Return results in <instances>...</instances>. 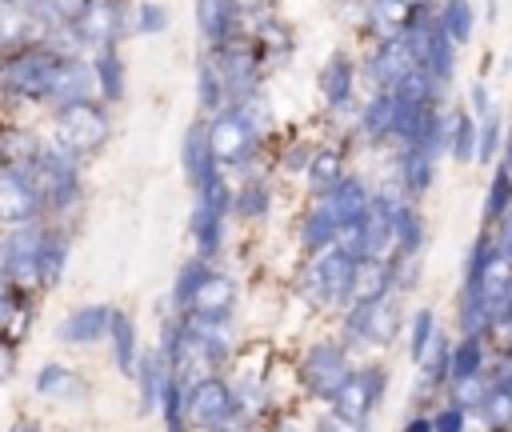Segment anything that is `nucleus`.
I'll list each match as a JSON object with an SVG mask.
<instances>
[{
	"label": "nucleus",
	"mask_w": 512,
	"mask_h": 432,
	"mask_svg": "<svg viewBox=\"0 0 512 432\" xmlns=\"http://www.w3.org/2000/svg\"><path fill=\"white\" fill-rule=\"evenodd\" d=\"M60 60H64V52H56L52 44H20L16 52H8L0 60V88L16 100L48 104Z\"/></svg>",
	"instance_id": "nucleus-1"
},
{
	"label": "nucleus",
	"mask_w": 512,
	"mask_h": 432,
	"mask_svg": "<svg viewBox=\"0 0 512 432\" xmlns=\"http://www.w3.org/2000/svg\"><path fill=\"white\" fill-rule=\"evenodd\" d=\"M352 428H356V424H348V420H344V416H336V412H332V416H324V420L316 424V432H352Z\"/></svg>",
	"instance_id": "nucleus-52"
},
{
	"label": "nucleus",
	"mask_w": 512,
	"mask_h": 432,
	"mask_svg": "<svg viewBox=\"0 0 512 432\" xmlns=\"http://www.w3.org/2000/svg\"><path fill=\"white\" fill-rule=\"evenodd\" d=\"M40 152H44V144L28 128H4L0 132V168H24L28 172L40 160Z\"/></svg>",
	"instance_id": "nucleus-29"
},
{
	"label": "nucleus",
	"mask_w": 512,
	"mask_h": 432,
	"mask_svg": "<svg viewBox=\"0 0 512 432\" xmlns=\"http://www.w3.org/2000/svg\"><path fill=\"white\" fill-rule=\"evenodd\" d=\"M224 76V88H228V104H240V100H252L264 84V52L256 48L252 36H240L224 48H212L208 52Z\"/></svg>",
	"instance_id": "nucleus-6"
},
{
	"label": "nucleus",
	"mask_w": 512,
	"mask_h": 432,
	"mask_svg": "<svg viewBox=\"0 0 512 432\" xmlns=\"http://www.w3.org/2000/svg\"><path fill=\"white\" fill-rule=\"evenodd\" d=\"M132 28H136L140 36H160V32L168 28V12H164V4H156V0L136 4V12H132Z\"/></svg>",
	"instance_id": "nucleus-46"
},
{
	"label": "nucleus",
	"mask_w": 512,
	"mask_h": 432,
	"mask_svg": "<svg viewBox=\"0 0 512 432\" xmlns=\"http://www.w3.org/2000/svg\"><path fill=\"white\" fill-rule=\"evenodd\" d=\"M504 148V124H500V112H488L480 116V140H476V160L480 164H496V152Z\"/></svg>",
	"instance_id": "nucleus-44"
},
{
	"label": "nucleus",
	"mask_w": 512,
	"mask_h": 432,
	"mask_svg": "<svg viewBox=\"0 0 512 432\" xmlns=\"http://www.w3.org/2000/svg\"><path fill=\"white\" fill-rule=\"evenodd\" d=\"M404 432H432V416H412Z\"/></svg>",
	"instance_id": "nucleus-53"
},
{
	"label": "nucleus",
	"mask_w": 512,
	"mask_h": 432,
	"mask_svg": "<svg viewBox=\"0 0 512 432\" xmlns=\"http://www.w3.org/2000/svg\"><path fill=\"white\" fill-rule=\"evenodd\" d=\"M408 328H412V336H408V356L420 364V360L428 356L432 340H436V316H432V308H416Z\"/></svg>",
	"instance_id": "nucleus-43"
},
{
	"label": "nucleus",
	"mask_w": 512,
	"mask_h": 432,
	"mask_svg": "<svg viewBox=\"0 0 512 432\" xmlns=\"http://www.w3.org/2000/svg\"><path fill=\"white\" fill-rule=\"evenodd\" d=\"M360 268H364V260L344 240L332 244V248H324V252H316V264H312V288H316V296H324V300H352L356 280H360Z\"/></svg>",
	"instance_id": "nucleus-8"
},
{
	"label": "nucleus",
	"mask_w": 512,
	"mask_h": 432,
	"mask_svg": "<svg viewBox=\"0 0 512 432\" xmlns=\"http://www.w3.org/2000/svg\"><path fill=\"white\" fill-rule=\"evenodd\" d=\"M232 304H236V284H232V276L212 272V276L204 280V288L196 292L192 308L184 312V320H188L192 328H224V320L232 316Z\"/></svg>",
	"instance_id": "nucleus-14"
},
{
	"label": "nucleus",
	"mask_w": 512,
	"mask_h": 432,
	"mask_svg": "<svg viewBox=\"0 0 512 432\" xmlns=\"http://www.w3.org/2000/svg\"><path fill=\"white\" fill-rule=\"evenodd\" d=\"M40 196H44V208L52 212H68L76 200H80V156L64 152L60 144H44L40 160L28 168Z\"/></svg>",
	"instance_id": "nucleus-4"
},
{
	"label": "nucleus",
	"mask_w": 512,
	"mask_h": 432,
	"mask_svg": "<svg viewBox=\"0 0 512 432\" xmlns=\"http://www.w3.org/2000/svg\"><path fill=\"white\" fill-rule=\"evenodd\" d=\"M44 208V196L24 168H0V220L8 224H32Z\"/></svg>",
	"instance_id": "nucleus-12"
},
{
	"label": "nucleus",
	"mask_w": 512,
	"mask_h": 432,
	"mask_svg": "<svg viewBox=\"0 0 512 432\" xmlns=\"http://www.w3.org/2000/svg\"><path fill=\"white\" fill-rule=\"evenodd\" d=\"M112 136V120H108V104L100 96L92 100H76L52 112V144H60L72 156H92L108 144Z\"/></svg>",
	"instance_id": "nucleus-2"
},
{
	"label": "nucleus",
	"mask_w": 512,
	"mask_h": 432,
	"mask_svg": "<svg viewBox=\"0 0 512 432\" xmlns=\"http://www.w3.org/2000/svg\"><path fill=\"white\" fill-rule=\"evenodd\" d=\"M208 276H212V268H208L204 256H192L188 264H180V268H176V280H172V308H176V312H188Z\"/></svg>",
	"instance_id": "nucleus-35"
},
{
	"label": "nucleus",
	"mask_w": 512,
	"mask_h": 432,
	"mask_svg": "<svg viewBox=\"0 0 512 432\" xmlns=\"http://www.w3.org/2000/svg\"><path fill=\"white\" fill-rule=\"evenodd\" d=\"M344 244H348L360 260H384V256L392 252V208H388L380 196H372L368 212L344 232Z\"/></svg>",
	"instance_id": "nucleus-10"
},
{
	"label": "nucleus",
	"mask_w": 512,
	"mask_h": 432,
	"mask_svg": "<svg viewBox=\"0 0 512 432\" xmlns=\"http://www.w3.org/2000/svg\"><path fill=\"white\" fill-rule=\"evenodd\" d=\"M12 432H32V424H16V428H12Z\"/></svg>",
	"instance_id": "nucleus-57"
},
{
	"label": "nucleus",
	"mask_w": 512,
	"mask_h": 432,
	"mask_svg": "<svg viewBox=\"0 0 512 432\" xmlns=\"http://www.w3.org/2000/svg\"><path fill=\"white\" fill-rule=\"evenodd\" d=\"M484 228L492 232V244H496V256H500V264H508V260H512V208H508L500 220L484 224Z\"/></svg>",
	"instance_id": "nucleus-49"
},
{
	"label": "nucleus",
	"mask_w": 512,
	"mask_h": 432,
	"mask_svg": "<svg viewBox=\"0 0 512 432\" xmlns=\"http://www.w3.org/2000/svg\"><path fill=\"white\" fill-rule=\"evenodd\" d=\"M340 224L332 220V212L316 200L308 212H304V220H300V244L308 248V252H324V248H332V244H340Z\"/></svg>",
	"instance_id": "nucleus-28"
},
{
	"label": "nucleus",
	"mask_w": 512,
	"mask_h": 432,
	"mask_svg": "<svg viewBox=\"0 0 512 432\" xmlns=\"http://www.w3.org/2000/svg\"><path fill=\"white\" fill-rule=\"evenodd\" d=\"M36 392L48 396V400H80L84 396V380L68 368V364H44L36 372Z\"/></svg>",
	"instance_id": "nucleus-31"
},
{
	"label": "nucleus",
	"mask_w": 512,
	"mask_h": 432,
	"mask_svg": "<svg viewBox=\"0 0 512 432\" xmlns=\"http://www.w3.org/2000/svg\"><path fill=\"white\" fill-rule=\"evenodd\" d=\"M352 432H368V428H364V424H356V428H352Z\"/></svg>",
	"instance_id": "nucleus-58"
},
{
	"label": "nucleus",
	"mask_w": 512,
	"mask_h": 432,
	"mask_svg": "<svg viewBox=\"0 0 512 432\" xmlns=\"http://www.w3.org/2000/svg\"><path fill=\"white\" fill-rule=\"evenodd\" d=\"M508 208H512V168L500 160L492 180H488V192H484V224L500 220Z\"/></svg>",
	"instance_id": "nucleus-41"
},
{
	"label": "nucleus",
	"mask_w": 512,
	"mask_h": 432,
	"mask_svg": "<svg viewBox=\"0 0 512 432\" xmlns=\"http://www.w3.org/2000/svg\"><path fill=\"white\" fill-rule=\"evenodd\" d=\"M440 28L464 48V44L472 40V28H476L472 0H444V4H440Z\"/></svg>",
	"instance_id": "nucleus-40"
},
{
	"label": "nucleus",
	"mask_w": 512,
	"mask_h": 432,
	"mask_svg": "<svg viewBox=\"0 0 512 432\" xmlns=\"http://www.w3.org/2000/svg\"><path fill=\"white\" fill-rule=\"evenodd\" d=\"M168 432H188V424L184 420H168Z\"/></svg>",
	"instance_id": "nucleus-56"
},
{
	"label": "nucleus",
	"mask_w": 512,
	"mask_h": 432,
	"mask_svg": "<svg viewBox=\"0 0 512 432\" xmlns=\"http://www.w3.org/2000/svg\"><path fill=\"white\" fill-rule=\"evenodd\" d=\"M500 160L512 168V120H508V128H504V148H500Z\"/></svg>",
	"instance_id": "nucleus-54"
},
{
	"label": "nucleus",
	"mask_w": 512,
	"mask_h": 432,
	"mask_svg": "<svg viewBox=\"0 0 512 432\" xmlns=\"http://www.w3.org/2000/svg\"><path fill=\"white\" fill-rule=\"evenodd\" d=\"M392 120H396V92L376 88V96L360 108V136L368 144H384L392 140Z\"/></svg>",
	"instance_id": "nucleus-27"
},
{
	"label": "nucleus",
	"mask_w": 512,
	"mask_h": 432,
	"mask_svg": "<svg viewBox=\"0 0 512 432\" xmlns=\"http://www.w3.org/2000/svg\"><path fill=\"white\" fill-rule=\"evenodd\" d=\"M232 212V188L224 176H216L212 184H204L192 200V216H188V232L196 244V256L212 260L224 244V216Z\"/></svg>",
	"instance_id": "nucleus-5"
},
{
	"label": "nucleus",
	"mask_w": 512,
	"mask_h": 432,
	"mask_svg": "<svg viewBox=\"0 0 512 432\" xmlns=\"http://www.w3.org/2000/svg\"><path fill=\"white\" fill-rule=\"evenodd\" d=\"M108 336H112V360L124 376H136V360H140V348H136V324L132 316L124 312H112V324H108Z\"/></svg>",
	"instance_id": "nucleus-34"
},
{
	"label": "nucleus",
	"mask_w": 512,
	"mask_h": 432,
	"mask_svg": "<svg viewBox=\"0 0 512 432\" xmlns=\"http://www.w3.org/2000/svg\"><path fill=\"white\" fill-rule=\"evenodd\" d=\"M196 24L200 36L212 48H224L232 40H240V24H244V4L240 0H196Z\"/></svg>",
	"instance_id": "nucleus-17"
},
{
	"label": "nucleus",
	"mask_w": 512,
	"mask_h": 432,
	"mask_svg": "<svg viewBox=\"0 0 512 432\" xmlns=\"http://www.w3.org/2000/svg\"><path fill=\"white\" fill-rule=\"evenodd\" d=\"M468 104H472V116H476V120L488 116V112H496V100H492V92H488L484 80H476V84L468 88Z\"/></svg>",
	"instance_id": "nucleus-50"
},
{
	"label": "nucleus",
	"mask_w": 512,
	"mask_h": 432,
	"mask_svg": "<svg viewBox=\"0 0 512 432\" xmlns=\"http://www.w3.org/2000/svg\"><path fill=\"white\" fill-rule=\"evenodd\" d=\"M476 140H480V120L468 108H456L452 124H448V152H452V160L456 164H472L476 160Z\"/></svg>",
	"instance_id": "nucleus-33"
},
{
	"label": "nucleus",
	"mask_w": 512,
	"mask_h": 432,
	"mask_svg": "<svg viewBox=\"0 0 512 432\" xmlns=\"http://www.w3.org/2000/svg\"><path fill=\"white\" fill-rule=\"evenodd\" d=\"M420 368H424V384H420V388H436L440 380H448V376H452V348L436 336V340H432V348H428V356L420 360Z\"/></svg>",
	"instance_id": "nucleus-45"
},
{
	"label": "nucleus",
	"mask_w": 512,
	"mask_h": 432,
	"mask_svg": "<svg viewBox=\"0 0 512 432\" xmlns=\"http://www.w3.org/2000/svg\"><path fill=\"white\" fill-rule=\"evenodd\" d=\"M12 284H16V280H8V276H4V272H0V300H4V296H8V288H12Z\"/></svg>",
	"instance_id": "nucleus-55"
},
{
	"label": "nucleus",
	"mask_w": 512,
	"mask_h": 432,
	"mask_svg": "<svg viewBox=\"0 0 512 432\" xmlns=\"http://www.w3.org/2000/svg\"><path fill=\"white\" fill-rule=\"evenodd\" d=\"M196 104L208 116H216L220 108H228V88H224V76H220V68H216L212 56H204L196 64Z\"/></svg>",
	"instance_id": "nucleus-32"
},
{
	"label": "nucleus",
	"mask_w": 512,
	"mask_h": 432,
	"mask_svg": "<svg viewBox=\"0 0 512 432\" xmlns=\"http://www.w3.org/2000/svg\"><path fill=\"white\" fill-rule=\"evenodd\" d=\"M308 160H312V152H304L300 144H292V148H288V156H284V168H288V172H304V168H308Z\"/></svg>",
	"instance_id": "nucleus-51"
},
{
	"label": "nucleus",
	"mask_w": 512,
	"mask_h": 432,
	"mask_svg": "<svg viewBox=\"0 0 512 432\" xmlns=\"http://www.w3.org/2000/svg\"><path fill=\"white\" fill-rule=\"evenodd\" d=\"M180 168H184V180L192 184V192H200L204 184L224 176V168L216 160V148H212V136H208V124H192L184 132V140H180Z\"/></svg>",
	"instance_id": "nucleus-15"
},
{
	"label": "nucleus",
	"mask_w": 512,
	"mask_h": 432,
	"mask_svg": "<svg viewBox=\"0 0 512 432\" xmlns=\"http://www.w3.org/2000/svg\"><path fill=\"white\" fill-rule=\"evenodd\" d=\"M216 432H232V428H216Z\"/></svg>",
	"instance_id": "nucleus-59"
},
{
	"label": "nucleus",
	"mask_w": 512,
	"mask_h": 432,
	"mask_svg": "<svg viewBox=\"0 0 512 432\" xmlns=\"http://www.w3.org/2000/svg\"><path fill=\"white\" fill-rule=\"evenodd\" d=\"M68 252H72V236L64 228H44L40 236V252H36V284L40 288H52L60 284L64 276V264H68Z\"/></svg>",
	"instance_id": "nucleus-23"
},
{
	"label": "nucleus",
	"mask_w": 512,
	"mask_h": 432,
	"mask_svg": "<svg viewBox=\"0 0 512 432\" xmlns=\"http://www.w3.org/2000/svg\"><path fill=\"white\" fill-rule=\"evenodd\" d=\"M184 416L204 432L232 428V420L240 416V400L220 376H200L184 392Z\"/></svg>",
	"instance_id": "nucleus-7"
},
{
	"label": "nucleus",
	"mask_w": 512,
	"mask_h": 432,
	"mask_svg": "<svg viewBox=\"0 0 512 432\" xmlns=\"http://www.w3.org/2000/svg\"><path fill=\"white\" fill-rule=\"evenodd\" d=\"M408 4H412V0H368V8H364V28H368L376 40L404 32V24H408Z\"/></svg>",
	"instance_id": "nucleus-30"
},
{
	"label": "nucleus",
	"mask_w": 512,
	"mask_h": 432,
	"mask_svg": "<svg viewBox=\"0 0 512 432\" xmlns=\"http://www.w3.org/2000/svg\"><path fill=\"white\" fill-rule=\"evenodd\" d=\"M92 72H96V96L104 104H120L124 88H128V76H124V56L116 52V44L112 48H96Z\"/></svg>",
	"instance_id": "nucleus-26"
},
{
	"label": "nucleus",
	"mask_w": 512,
	"mask_h": 432,
	"mask_svg": "<svg viewBox=\"0 0 512 432\" xmlns=\"http://www.w3.org/2000/svg\"><path fill=\"white\" fill-rule=\"evenodd\" d=\"M396 312H392V300L384 296L380 304H376V312H372V328H368V344H388L392 336H396Z\"/></svg>",
	"instance_id": "nucleus-47"
},
{
	"label": "nucleus",
	"mask_w": 512,
	"mask_h": 432,
	"mask_svg": "<svg viewBox=\"0 0 512 432\" xmlns=\"http://www.w3.org/2000/svg\"><path fill=\"white\" fill-rule=\"evenodd\" d=\"M468 424V408L464 404H444L440 412H432V432H464Z\"/></svg>",
	"instance_id": "nucleus-48"
},
{
	"label": "nucleus",
	"mask_w": 512,
	"mask_h": 432,
	"mask_svg": "<svg viewBox=\"0 0 512 432\" xmlns=\"http://www.w3.org/2000/svg\"><path fill=\"white\" fill-rule=\"evenodd\" d=\"M136 380H140V408H144V412L160 408L164 380H168V368H164L160 352H144V356L136 360Z\"/></svg>",
	"instance_id": "nucleus-37"
},
{
	"label": "nucleus",
	"mask_w": 512,
	"mask_h": 432,
	"mask_svg": "<svg viewBox=\"0 0 512 432\" xmlns=\"http://www.w3.org/2000/svg\"><path fill=\"white\" fill-rule=\"evenodd\" d=\"M372 196H376V192H368V184H364L360 176H344L336 188H328V192H324V196H316V200L332 212V220L340 224V232H348V228L368 212Z\"/></svg>",
	"instance_id": "nucleus-20"
},
{
	"label": "nucleus",
	"mask_w": 512,
	"mask_h": 432,
	"mask_svg": "<svg viewBox=\"0 0 512 432\" xmlns=\"http://www.w3.org/2000/svg\"><path fill=\"white\" fill-rule=\"evenodd\" d=\"M456 52H460V44L440 28V20H436V28H432V36H428V48H424V60H420V68L432 76V84L436 88H448L452 84V76H456Z\"/></svg>",
	"instance_id": "nucleus-24"
},
{
	"label": "nucleus",
	"mask_w": 512,
	"mask_h": 432,
	"mask_svg": "<svg viewBox=\"0 0 512 432\" xmlns=\"http://www.w3.org/2000/svg\"><path fill=\"white\" fill-rule=\"evenodd\" d=\"M480 416H484V424H488L492 432L512 428V388H492V384H488L484 404H480Z\"/></svg>",
	"instance_id": "nucleus-42"
},
{
	"label": "nucleus",
	"mask_w": 512,
	"mask_h": 432,
	"mask_svg": "<svg viewBox=\"0 0 512 432\" xmlns=\"http://www.w3.org/2000/svg\"><path fill=\"white\" fill-rule=\"evenodd\" d=\"M412 68H416V56H412V44H408V36H404V32L376 40V48H372V52H368V60H364L368 80H372L376 88H388V92H392V88H396Z\"/></svg>",
	"instance_id": "nucleus-11"
},
{
	"label": "nucleus",
	"mask_w": 512,
	"mask_h": 432,
	"mask_svg": "<svg viewBox=\"0 0 512 432\" xmlns=\"http://www.w3.org/2000/svg\"><path fill=\"white\" fill-rule=\"evenodd\" d=\"M348 376H352V368H348V356H344L340 344L320 340V344H312V348L304 352V360H300V380H304V388H308L316 400H328V404H332Z\"/></svg>",
	"instance_id": "nucleus-9"
},
{
	"label": "nucleus",
	"mask_w": 512,
	"mask_h": 432,
	"mask_svg": "<svg viewBox=\"0 0 512 432\" xmlns=\"http://www.w3.org/2000/svg\"><path fill=\"white\" fill-rule=\"evenodd\" d=\"M424 240H428L424 216L412 208V200L400 204V208L392 212V256H396V260H412V256L424 248Z\"/></svg>",
	"instance_id": "nucleus-25"
},
{
	"label": "nucleus",
	"mask_w": 512,
	"mask_h": 432,
	"mask_svg": "<svg viewBox=\"0 0 512 432\" xmlns=\"http://www.w3.org/2000/svg\"><path fill=\"white\" fill-rule=\"evenodd\" d=\"M128 28V8L120 0H80L76 12L56 32H68L76 44L88 48H112Z\"/></svg>",
	"instance_id": "nucleus-3"
},
{
	"label": "nucleus",
	"mask_w": 512,
	"mask_h": 432,
	"mask_svg": "<svg viewBox=\"0 0 512 432\" xmlns=\"http://www.w3.org/2000/svg\"><path fill=\"white\" fill-rule=\"evenodd\" d=\"M380 392H384V368H360V372H352V376L344 380V388L336 392L332 412L344 416L348 424H364L368 412L376 408Z\"/></svg>",
	"instance_id": "nucleus-13"
},
{
	"label": "nucleus",
	"mask_w": 512,
	"mask_h": 432,
	"mask_svg": "<svg viewBox=\"0 0 512 432\" xmlns=\"http://www.w3.org/2000/svg\"><path fill=\"white\" fill-rule=\"evenodd\" d=\"M40 236L44 228L32 220V224H12V232L0 240V272L8 280H24V276H36V252H40Z\"/></svg>",
	"instance_id": "nucleus-16"
},
{
	"label": "nucleus",
	"mask_w": 512,
	"mask_h": 432,
	"mask_svg": "<svg viewBox=\"0 0 512 432\" xmlns=\"http://www.w3.org/2000/svg\"><path fill=\"white\" fill-rule=\"evenodd\" d=\"M344 176H348V172H344V156H340V152H332V148L312 152V160H308V168H304V180H308L312 196H324V192H328V188H336Z\"/></svg>",
	"instance_id": "nucleus-36"
},
{
	"label": "nucleus",
	"mask_w": 512,
	"mask_h": 432,
	"mask_svg": "<svg viewBox=\"0 0 512 432\" xmlns=\"http://www.w3.org/2000/svg\"><path fill=\"white\" fill-rule=\"evenodd\" d=\"M320 96L328 108H348L352 104V92H356V64L348 52H332L320 68Z\"/></svg>",
	"instance_id": "nucleus-21"
},
{
	"label": "nucleus",
	"mask_w": 512,
	"mask_h": 432,
	"mask_svg": "<svg viewBox=\"0 0 512 432\" xmlns=\"http://www.w3.org/2000/svg\"><path fill=\"white\" fill-rule=\"evenodd\" d=\"M392 168H396L392 180H400V188H404L412 200L424 196V192L432 188V180H436V156H432L424 144H400Z\"/></svg>",
	"instance_id": "nucleus-19"
},
{
	"label": "nucleus",
	"mask_w": 512,
	"mask_h": 432,
	"mask_svg": "<svg viewBox=\"0 0 512 432\" xmlns=\"http://www.w3.org/2000/svg\"><path fill=\"white\" fill-rule=\"evenodd\" d=\"M108 324H112V308H104V304H84V308H76V312H68V316L60 320L56 336H60L64 344H96V340L108 336Z\"/></svg>",
	"instance_id": "nucleus-22"
},
{
	"label": "nucleus",
	"mask_w": 512,
	"mask_h": 432,
	"mask_svg": "<svg viewBox=\"0 0 512 432\" xmlns=\"http://www.w3.org/2000/svg\"><path fill=\"white\" fill-rule=\"evenodd\" d=\"M96 96V72H92V60H80L72 52H64L60 68H56V84H52V112L64 108V104H76V100H92Z\"/></svg>",
	"instance_id": "nucleus-18"
},
{
	"label": "nucleus",
	"mask_w": 512,
	"mask_h": 432,
	"mask_svg": "<svg viewBox=\"0 0 512 432\" xmlns=\"http://www.w3.org/2000/svg\"><path fill=\"white\" fill-rule=\"evenodd\" d=\"M480 372H484V340H480V332H464L460 344L452 348V384L480 376Z\"/></svg>",
	"instance_id": "nucleus-39"
},
{
	"label": "nucleus",
	"mask_w": 512,
	"mask_h": 432,
	"mask_svg": "<svg viewBox=\"0 0 512 432\" xmlns=\"http://www.w3.org/2000/svg\"><path fill=\"white\" fill-rule=\"evenodd\" d=\"M268 200H272V188L260 180V176H248L240 180V188L232 192V212L244 216V220H256L268 212Z\"/></svg>",
	"instance_id": "nucleus-38"
}]
</instances>
